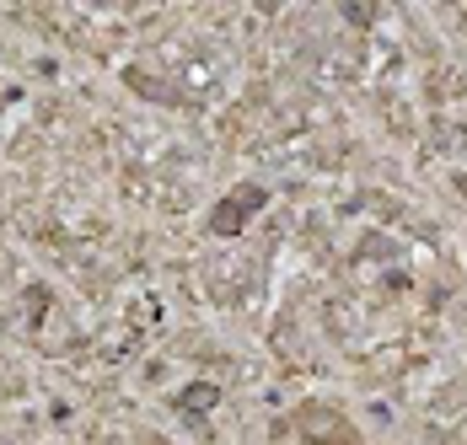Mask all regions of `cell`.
<instances>
[{
    "mask_svg": "<svg viewBox=\"0 0 467 445\" xmlns=\"http://www.w3.org/2000/svg\"><path fill=\"white\" fill-rule=\"evenodd\" d=\"M156 70L178 102H199V108L226 102L242 81V59L221 33H172L167 48L156 54Z\"/></svg>",
    "mask_w": 467,
    "mask_h": 445,
    "instance_id": "6da1fadb",
    "label": "cell"
}]
</instances>
